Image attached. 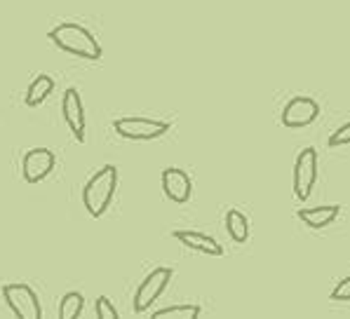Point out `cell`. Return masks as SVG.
<instances>
[{"instance_id":"8","label":"cell","mask_w":350,"mask_h":319,"mask_svg":"<svg viewBox=\"0 0 350 319\" xmlns=\"http://www.w3.org/2000/svg\"><path fill=\"white\" fill-rule=\"evenodd\" d=\"M320 115V106L310 96H294L282 111V124L289 129H301L313 124Z\"/></svg>"},{"instance_id":"10","label":"cell","mask_w":350,"mask_h":319,"mask_svg":"<svg viewBox=\"0 0 350 319\" xmlns=\"http://www.w3.org/2000/svg\"><path fill=\"white\" fill-rule=\"evenodd\" d=\"M163 191L172 202L186 204L193 193L191 176H188L184 169H179V167H167L163 171Z\"/></svg>"},{"instance_id":"5","label":"cell","mask_w":350,"mask_h":319,"mask_svg":"<svg viewBox=\"0 0 350 319\" xmlns=\"http://www.w3.org/2000/svg\"><path fill=\"white\" fill-rule=\"evenodd\" d=\"M317 181V153L315 148H304L294 162V195L296 199H308Z\"/></svg>"},{"instance_id":"1","label":"cell","mask_w":350,"mask_h":319,"mask_svg":"<svg viewBox=\"0 0 350 319\" xmlns=\"http://www.w3.org/2000/svg\"><path fill=\"white\" fill-rule=\"evenodd\" d=\"M50 40L55 42L59 50L73 54V57L88 59V61H96L101 59V45L99 40L90 33L85 26L66 21V24H59L50 31Z\"/></svg>"},{"instance_id":"2","label":"cell","mask_w":350,"mask_h":319,"mask_svg":"<svg viewBox=\"0 0 350 319\" xmlns=\"http://www.w3.org/2000/svg\"><path fill=\"white\" fill-rule=\"evenodd\" d=\"M118 188V169L113 165L101 167L96 174L85 183L83 188V204L92 219H101L106 209L111 207L113 195Z\"/></svg>"},{"instance_id":"12","label":"cell","mask_w":350,"mask_h":319,"mask_svg":"<svg viewBox=\"0 0 350 319\" xmlns=\"http://www.w3.org/2000/svg\"><path fill=\"white\" fill-rule=\"evenodd\" d=\"M299 219L304 221L308 228L313 230H322L327 225H332L334 221L341 214V207L338 204H325V207H313V209H299Z\"/></svg>"},{"instance_id":"17","label":"cell","mask_w":350,"mask_h":319,"mask_svg":"<svg viewBox=\"0 0 350 319\" xmlns=\"http://www.w3.org/2000/svg\"><path fill=\"white\" fill-rule=\"evenodd\" d=\"M96 317L99 319H118V310L113 307V303L106 299V296H99L96 299Z\"/></svg>"},{"instance_id":"18","label":"cell","mask_w":350,"mask_h":319,"mask_svg":"<svg viewBox=\"0 0 350 319\" xmlns=\"http://www.w3.org/2000/svg\"><path fill=\"white\" fill-rule=\"evenodd\" d=\"M350 143V122H346L343 127H338L336 132L329 137V145L332 148H338V145H348Z\"/></svg>"},{"instance_id":"4","label":"cell","mask_w":350,"mask_h":319,"mask_svg":"<svg viewBox=\"0 0 350 319\" xmlns=\"http://www.w3.org/2000/svg\"><path fill=\"white\" fill-rule=\"evenodd\" d=\"M3 299L8 303V307L14 312V317L19 319H40L42 307L40 299L36 296V291L29 284H8L3 286Z\"/></svg>"},{"instance_id":"11","label":"cell","mask_w":350,"mask_h":319,"mask_svg":"<svg viewBox=\"0 0 350 319\" xmlns=\"http://www.w3.org/2000/svg\"><path fill=\"white\" fill-rule=\"evenodd\" d=\"M176 242H181L184 247H188L191 251H200V253H207V256H224V247L219 245L214 237L204 235V232H198V230H176L172 232Z\"/></svg>"},{"instance_id":"14","label":"cell","mask_w":350,"mask_h":319,"mask_svg":"<svg viewBox=\"0 0 350 319\" xmlns=\"http://www.w3.org/2000/svg\"><path fill=\"white\" fill-rule=\"evenodd\" d=\"M226 230H228L230 240L238 242V245H245L250 240V223H247V216L240 209H230L226 214Z\"/></svg>"},{"instance_id":"15","label":"cell","mask_w":350,"mask_h":319,"mask_svg":"<svg viewBox=\"0 0 350 319\" xmlns=\"http://www.w3.org/2000/svg\"><path fill=\"white\" fill-rule=\"evenodd\" d=\"M200 312V305H172L153 312V319H198Z\"/></svg>"},{"instance_id":"16","label":"cell","mask_w":350,"mask_h":319,"mask_svg":"<svg viewBox=\"0 0 350 319\" xmlns=\"http://www.w3.org/2000/svg\"><path fill=\"white\" fill-rule=\"evenodd\" d=\"M83 305H85L83 294H78V291H71V294H66L62 299V303H59V317H62V319L80 317V312H83Z\"/></svg>"},{"instance_id":"7","label":"cell","mask_w":350,"mask_h":319,"mask_svg":"<svg viewBox=\"0 0 350 319\" xmlns=\"http://www.w3.org/2000/svg\"><path fill=\"white\" fill-rule=\"evenodd\" d=\"M57 158L50 148H31L21 158V176L26 183H40L52 174Z\"/></svg>"},{"instance_id":"6","label":"cell","mask_w":350,"mask_h":319,"mask_svg":"<svg viewBox=\"0 0 350 319\" xmlns=\"http://www.w3.org/2000/svg\"><path fill=\"white\" fill-rule=\"evenodd\" d=\"M172 279V268H155L153 273L139 284L137 294H134V312H146L155 301L163 296V291L167 289Z\"/></svg>"},{"instance_id":"13","label":"cell","mask_w":350,"mask_h":319,"mask_svg":"<svg viewBox=\"0 0 350 319\" xmlns=\"http://www.w3.org/2000/svg\"><path fill=\"white\" fill-rule=\"evenodd\" d=\"M55 92V80L50 78V75L40 73L38 78H33V83L29 85V89H26V96H24V104L29 108H36L40 106L42 101L47 99V96Z\"/></svg>"},{"instance_id":"3","label":"cell","mask_w":350,"mask_h":319,"mask_svg":"<svg viewBox=\"0 0 350 319\" xmlns=\"http://www.w3.org/2000/svg\"><path fill=\"white\" fill-rule=\"evenodd\" d=\"M118 137L129 141H153L170 132V122L153 120V117H120L113 122Z\"/></svg>"},{"instance_id":"9","label":"cell","mask_w":350,"mask_h":319,"mask_svg":"<svg viewBox=\"0 0 350 319\" xmlns=\"http://www.w3.org/2000/svg\"><path fill=\"white\" fill-rule=\"evenodd\" d=\"M62 113L73 137L78 139V141H85V108H83V99H80L78 89L71 87L64 92Z\"/></svg>"},{"instance_id":"19","label":"cell","mask_w":350,"mask_h":319,"mask_svg":"<svg viewBox=\"0 0 350 319\" xmlns=\"http://www.w3.org/2000/svg\"><path fill=\"white\" fill-rule=\"evenodd\" d=\"M332 301H341V303L350 301V277L341 279V282L334 286V289H332Z\"/></svg>"}]
</instances>
